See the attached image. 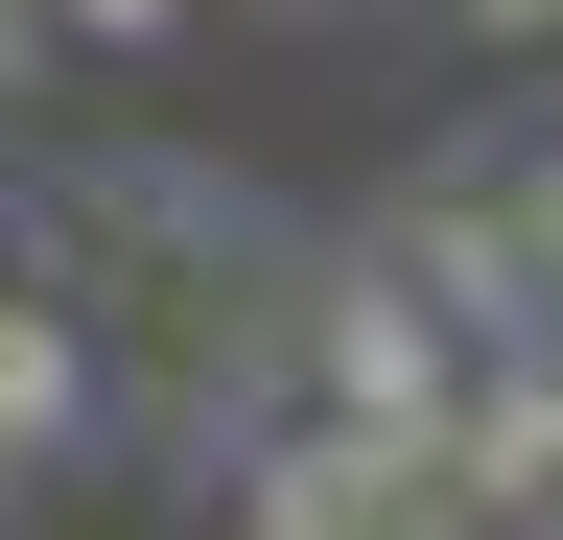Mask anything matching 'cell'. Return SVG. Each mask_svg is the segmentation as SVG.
Masks as SVG:
<instances>
[{"instance_id":"obj_1","label":"cell","mask_w":563,"mask_h":540,"mask_svg":"<svg viewBox=\"0 0 563 540\" xmlns=\"http://www.w3.org/2000/svg\"><path fill=\"white\" fill-rule=\"evenodd\" d=\"M376 258L470 329L493 376H563V142H470V165H422L399 212H376Z\"/></svg>"},{"instance_id":"obj_2","label":"cell","mask_w":563,"mask_h":540,"mask_svg":"<svg viewBox=\"0 0 563 540\" xmlns=\"http://www.w3.org/2000/svg\"><path fill=\"white\" fill-rule=\"evenodd\" d=\"M470 399H493V353L399 283L376 235H352V258H306V423H352V447H422V470H446V447H470Z\"/></svg>"},{"instance_id":"obj_3","label":"cell","mask_w":563,"mask_h":540,"mask_svg":"<svg viewBox=\"0 0 563 540\" xmlns=\"http://www.w3.org/2000/svg\"><path fill=\"white\" fill-rule=\"evenodd\" d=\"M235 540H446V470H422V447H352V423H258Z\"/></svg>"},{"instance_id":"obj_4","label":"cell","mask_w":563,"mask_h":540,"mask_svg":"<svg viewBox=\"0 0 563 540\" xmlns=\"http://www.w3.org/2000/svg\"><path fill=\"white\" fill-rule=\"evenodd\" d=\"M118 423V376H95V306L70 283H0V470H70Z\"/></svg>"},{"instance_id":"obj_5","label":"cell","mask_w":563,"mask_h":540,"mask_svg":"<svg viewBox=\"0 0 563 540\" xmlns=\"http://www.w3.org/2000/svg\"><path fill=\"white\" fill-rule=\"evenodd\" d=\"M446 517H470V540H563V376H493V399H470Z\"/></svg>"},{"instance_id":"obj_6","label":"cell","mask_w":563,"mask_h":540,"mask_svg":"<svg viewBox=\"0 0 563 540\" xmlns=\"http://www.w3.org/2000/svg\"><path fill=\"white\" fill-rule=\"evenodd\" d=\"M188 0H47V47H165Z\"/></svg>"},{"instance_id":"obj_7","label":"cell","mask_w":563,"mask_h":540,"mask_svg":"<svg viewBox=\"0 0 563 540\" xmlns=\"http://www.w3.org/2000/svg\"><path fill=\"white\" fill-rule=\"evenodd\" d=\"M446 24H470V47H563V0H446Z\"/></svg>"},{"instance_id":"obj_8","label":"cell","mask_w":563,"mask_h":540,"mask_svg":"<svg viewBox=\"0 0 563 540\" xmlns=\"http://www.w3.org/2000/svg\"><path fill=\"white\" fill-rule=\"evenodd\" d=\"M24 71H47V0H0V95H24Z\"/></svg>"},{"instance_id":"obj_9","label":"cell","mask_w":563,"mask_h":540,"mask_svg":"<svg viewBox=\"0 0 563 540\" xmlns=\"http://www.w3.org/2000/svg\"><path fill=\"white\" fill-rule=\"evenodd\" d=\"M282 24H306V0H282Z\"/></svg>"}]
</instances>
